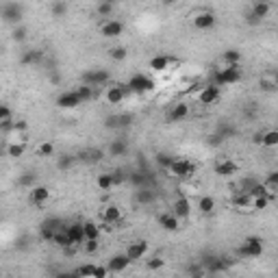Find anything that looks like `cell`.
Listing matches in <instances>:
<instances>
[{"label":"cell","mask_w":278,"mask_h":278,"mask_svg":"<svg viewBox=\"0 0 278 278\" xmlns=\"http://www.w3.org/2000/svg\"><path fill=\"white\" fill-rule=\"evenodd\" d=\"M24 152H26V144H24V141H20V144H11L9 148H7V155H9V157H13V159L22 157Z\"/></svg>","instance_id":"cell-43"},{"label":"cell","mask_w":278,"mask_h":278,"mask_svg":"<svg viewBox=\"0 0 278 278\" xmlns=\"http://www.w3.org/2000/svg\"><path fill=\"white\" fill-rule=\"evenodd\" d=\"M111 176H113V185L128 183V172H126V169H113Z\"/></svg>","instance_id":"cell-48"},{"label":"cell","mask_w":278,"mask_h":278,"mask_svg":"<svg viewBox=\"0 0 278 278\" xmlns=\"http://www.w3.org/2000/svg\"><path fill=\"white\" fill-rule=\"evenodd\" d=\"M130 124H133V115H130V113H115V115H109L105 120V126L107 128H113V130L128 128Z\"/></svg>","instance_id":"cell-14"},{"label":"cell","mask_w":278,"mask_h":278,"mask_svg":"<svg viewBox=\"0 0 278 278\" xmlns=\"http://www.w3.org/2000/svg\"><path fill=\"white\" fill-rule=\"evenodd\" d=\"M220 96H222V92H220L218 85H207V87H202L200 96H198V100H200V105L209 107V105H215V102L220 100Z\"/></svg>","instance_id":"cell-18"},{"label":"cell","mask_w":278,"mask_h":278,"mask_svg":"<svg viewBox=\"0 0 278 278\" xmlns=\"http://www.w3.org/2000/svg\"><path fill=\"white\" fill-rule=\"evenodd\" d=\"M272 200H274L272 196H259V198H252V211H263V209H268Z\"/></svg>","instance_id":"cell-39"},{"label":"cell","mask_w":278,"mask_h":278,"mask_svg":"<svg viewBox=\"0 0 278 278\" xmlns=\"http://www.w3.org/2000/svg\"><path fill=\"white\" fill-rule=\"evenodd\" d=\"M215 135L222 139H230L232 135H235V126H232L230 122H220L218 128H215Z\"/></svg>","instance_id":"cell-37"},{"label":"cell","mask_w":278,"mask_h":278,"mask_svg":"<svg viewBox=\"0 0 278 278\" xmlns=\"http://www.w3.org/2000/svg\"><path fill=\"white\" fill-rule=\"evenodd\" d=\"M0 18L7 22V24L18 26V24H22V18H24V7L20 2H7L0 9Z\"/></svg>","instance_id":"cell-7"},{"label":"cell","mask_w":278,"mask_h":278,"mask_svg":"<svg viewBox=\"0 0 278 278\" xmlns=\"http://www.w3.org/2000/svg\"><path fill=\"white\" fill-rule=\"evenodd\" d=\"M135 202L148 207V204L157 202V191L152 189V187H139V189L135 191Z\"/></svg>","instance_id":"cell-24"},{"label":"cell","mask_w":278,"mask_h":278,"mask_svg":"<svg viewBox=\"0 0 278 278\" xmlns=\"http://www.w3.org/2000/svg\"><path fill=\"white\" fill-rule=\"evenodd\" d=\"M109 56H111L113 61H124L128 56V50L124 48V46H115V48L109 50Z\"/></svg>","instance_id":"cell-47"},{"label":"cell","mask_w":278,"mask_h":278,"mask_svg":"<svg viewBox=\"0 0 278 278\" xmlns=\"http://www.w3.org/2000/svg\"><path fill=\"white\" fill-rule=\"evenodd\" d=\"M26 37H28V31H26V26H22V24L13 26V31H11V39H13V42L22 44V42H24Z\"/></svg>","instance_id":"cell-42"},{"label":"cell","mask_w":278,"mask_h":278,"mask_svg":"<svg viewBox=\"0 0 278 278\" xmlns=\"http://www.w3.org/2000/svg\"><path fill=\"white\" fill-rule=\"evenodd\" d=\"M96 11H98V15H100V18H109V15L113 13V4L105 2V0H100V2H98V7H96Z\"/></svg>","instance_id":"cell-49"},{"label":"cell","mask_w":278,"mask_h":278,"mask_svg":"<svg viewBox=\"0 0 278 278\" xmlns=\"http://www.w3.org/2000/svg\"><path fill=\"white\" fill-rule=\"evenodd\" d=\"M172 63H176V59H172V56H167V55H159V56H152L150 59V70L152 72H166Z\"/></svg>","instance_id":"cell-27"},{"label":"cell","mask_w":278,"mask_h":278,"mask_svg":"<svg viewBox=\"0 0 278 278\" xmlns=\"http://www.w3.org/2000/svg\"><path fill=\"white\" fill-rule=\"evenodd\" d=\"M50 198V189L46 185H33L31 189H28V202L35 204V207H42V204H46Z\"/></svg>","instance_id":"cell-12"},{"label":"cell","mask_w":278,"mask_h":278,"mask_svg":"<svg viewBox=\"0 0 278 278\" xmlns=\"http://www.w3.org/2000/svg\"><path fill=\"white\" fill-rule=\"evenodd\" d=\"M26 128H28V122L26 120H13V126H11L13 133H24Z\"/></svg>","instance_id":"cell-56"},{"label":"cell","mask_w":278,"mask_h":278,"mask_svg":"<svg viewBox=\"0 0 278 278\" xmlns=\"http://www.w3.org/2000/svg\"><path fill=\"white\" fill-rule=\"evenodd\" d=\"M263 250H265L263 239L257 237V235H250V237H246V239H243V243L239 246L237 254H239L241 259H257V257L263 254Z\"/></svg>","instance_id":"cell-2"},{"label":"cell","mask_w":278,"mask_h":278,"mask_svg":"<svg viewBox=\"0 0 278 278\" xmlns=\"http://www.w3.org/2000/svg\"><path fill=\"white\" fill-rule=\"evenodd\" d=\"M198 211L202 215H211L215 211V198L213 196H202L200 200H198Z\"/></svg>","instance_id":"cell-31"},{"label":"cell","mask_w":278,"mask_h":278,"mask_svg":"<svg viewBox=\"0 0 278 278\" xmlns=\"http://www.w3.org/2000/svg\"><path fill=\"white\" fill-rule=\"evenodd\" d=\"M128 87L126 83H113V85H107L105 89V100L109 102V105H120L128 98Z\"/></svg>","instance_id":"cell-8"},{"label":"cell","mask_w":278,"mask_h":278,"mask_svg":"<svg viewBox=\"0 0 278 278\" xmlns=\"http://www.w3.org/2000/svg\"><path fill=\"white\" fill-rule=\"evenodd\" d=\"M42 59H44V50L42 48H31V50H26V53H22L20 63L22 65H37V63H42Z\"/></svg>","instance_id":"cell-26"},{"label":"cell","mask_w":278,"mask_h":278,"mask_svg":"<svg viewBox=\"0 0 278 278\" xmlns=\"http://www.w3.org/2000/svg\"><path fill=\"white\" fill-rule=\"evenodd\" d=\"M102 159H105V152H102L100 148H87V150H81L76 155V161L87 163V166H96V163H100Z\"/></svg>","instance_id":"cell-19"},{"label":"cell","mask_w":278,"mask_h":278,"mask_svg":"<svg viewBox=\"0 0 278 278\" xmlns=\"http://www.w3.org/2000/svg\"><path fill=\"white\" fill-rule=\"evenodd\" d=\"M83 246H85V252L87 254H96L98 252V248H100V243H98V239H85Z\"/></svg>","instance_id":"cell-52"},{"label":"cell","mask_w":278,"mask_h":278,"mask_svg":"<svg viewBox=\"0 0 278 278\" xmlns=\"http://www.w3.org/2000/svg\"><path fill=\"white\" fill-rule=\"evenodd\" d=\"M33 185H37V174L35 172H24L18 176V187L22 189H31Z\"/></svg>","instance_id":"cell-35"},{"label":"cell","mask_w":278,"mask_h":278,"mask_svg":"<svg viewBox=\"0 0 278 278\" xmlns=\"http://www.w3.org/2000/svg\"><path fill=\"white\" fill-rule=\"evenodd\" d=\"M163 265H166V261H163L161 257H152V259L148 261V263H146V268H148V270L152 272V270H161Z\"/></svg>","instance_id":"cell-54"},{"label":"cell","mask_w":278,"mask_h":278,"mask_svg":"<svg viewBox=\"0 0 278 278\" xmlns=\"http://www.w3.org/2000/svg\"><path fill=\"white\" fill-rule=\"evenodd\" d=\"M187 115H189V105H187V102H178V105L172 107V111H169L167 120H169V122H183Z\"/></svg>","instance_id":"cell-29"},{"label":"cell","mask_w":278,"mask_h":278,"mask_svg":"<svg viewBox=\"0 0 278 278\" xmlns=\"http://www.w3.org/2000/svg\"><path fill=\"white\" fill-rule=\"evenodd\" d=\"M276 87H278V83H276L274 76L261 78V89H263V92H276Z\"/></svg>","instance_id":"cell-51"},{"label":"cell","mask_w":278,"mask_h":278,"mask_svg":"<svg viewBox=\"0 0 278 278\" xmlns=\"http://www.w3.org/2000/svg\"><path fill=\"white\" fill-rule=\"evenodd\" d=\"M100 33H102V37H107V39L120 37L124 33V22H120V20H105L100 24Z\"/></svg>","instance_id":"cell-13"},{"label":"cell","mask_w":278,"mask_h":278,"mask_svg":"<svg viewBox=\"0 0 278 278\" xmlns=\"http://www.w3.org/2000/svg\"><path fill=\"white\" fill-rule=\"evenodd\" d=\"M65 232L70 235V239L74 246H81V243L85 241V235H83V222H72V224H65L63 226Z\"/></svg>","instance_id":"cell-25"},{"label":"cell","mask_w":278,"mask_h":278,"mask_svg":"<svg viewBox=\"0 0 278 278\" xmlns=\"http://www.w3.org/2000/svg\"><path fill=\"white\" fill-rule=\"evenodd\" d=\"M196 163L191 161V159H185V157H174L172 159V163H169V167H167V172L172 174V176H176V178H189V176H194L196 174Z\"/></svg>","instance_id":"cell-1"},{"label":"cell","mask_w":278,"mask_h":278,"mask_svg":"<svg viewBox=\"0 0 278 278\" xmlns=\"http://www.w3.org/2000/svg\"><path fill=\"white\" fill-rule=\"evenodd\" d=\"M37 155L39 157H53L55 155V144L53 141H44V144H39V148H37Z\"/></svg>","instance_id":"cell-46"},{"label":"cell","mask_w":278,"mask_h":278,"mask_svg":"<svg viewBox=\"0 0 278 278\" xmlns=\"http://www.w3.org/2000/svg\"><path fill=\"white\" fill-rule=\"evenodd\" d=\"M105 2H109V4H113V7H115V4H117V0H105Z\"/></svg>","instance_id":"cell-60"},{"label":"cell","mask_w":278,"mask_h":278,"mask_svg":"<svg viewBox=\"0 0 278 278\" xmlns=\"http://www.w3.org/2000/svg\"><path fill=\"white\" fill-rule=\"evenodd\" d=\"M237 169H239V167H237V163H235V161H230V159H224V161L215 163V174H218V176H222V178L235 176Z\"/></svg>","instance_id":"cell-21"},{"label":"cell","mask_w":278,"mask_h":278,"mask_svg":"<svg viewBox=\"0 0 278 278\" xmlns=\"http://www.w3.org/2000/svg\"><path fill=\"white\" fill-rule=\"evenodd\" d=\"M111 272H109V268H98L96 265V272H94V278H105V276H109Z\"/></svg>","instance_id":"cell-57"},{"label":"cell","mask_w":278,"mask_h":278,"mask_svg":"<svg viewBox=\"0 0 278 278\" xmlns=\"http://www.w3.org/2000/svg\"><path fill=\"white\" fill-rule=\"evenodd\" d=\"M257 183H259V180H257V178H252V176L243 178L241 183H239V191H246V194H248V191H250V189H252V187L257 185Z\"/></svg>","instance_id":"cell-53"},{"label":"cell","mask_w":278,"mask_h":278,"mask_svg":"<svg viewBox=\"0 0 278 278\" xmlns=\"http://www.w3.org/2000/svg\"><path fill=\"white\" fill-rule=\"evenodd\" d=\"M172 155H167V152H157V157H155V161H157V166L161 167V169H167L169 167V163H172Z\"/></svg>","instance_id":"cell-45"},{"label":"cell","mask_w":278,"mask_h":278,"mask_svg":"<svg viewBox=\"0 0 278 278\" xmlns=\"http://www.w3.org/2000/svg\"><path fill=\"white\" fill-rule=\"evenodd\" d=\"M172 213L176 215L178 220H187V218L191 215V202L187 200L185 196L176 198V200H174V204H172Z\"/></svg>","instance_id":"cell-20"},{"label":"cell","mask_w":278,"mask_h":278,"mask_svg":"<svg viewBox=\"0 0 278 278\" xmlns=\"http://www.w3.org/2000/svg\"><path fill=\"white\" fill-rule=\"evenodd\" d=\"M215 22H218V18H215L213 11H202V13L194 15V28H198V31H211Z\"/></svg>","instance_id":"cell-16"},{"label":"cell","mask_w":278,"mask_h":278,"mask_svg":"<svg viewBox=\"0 0 278 278\" xmlns=\"http://www.w3.org/2000/svg\"><path fill=\"white\" fill-rule=\"evenodd\" d=\"M0 155H2V144H0Z\"/></svg>","instance_id":"cell-62"},{"label":"cell","mask_w":278,"mask_h":278,"mask_svg":"<svg viewBox=\"0 0 278 278\" xmlns=\"http://www.w3.org/2000/svg\"><path fill=\"white\" fill-rule=\"evenodd\" d=\"M63 226H65V222H63V220H59V218H48V220H44V222L39 224V237H42L44 241H53L55 232L61 230Z\"/></svg>","instance_id":"cell-9"},{"label":"cell","mask_w":278,"mask_h":278,"mask_svg":"<svg viewBox=\"0 0 278 278\" xmlns=\"http://www.w3.org/2000/svg\"><path fill=\"white\" fill-rule=\"evenodd\" d=\"M261 135H263V133H254V135H252V144L261 146Z\"/></svg>","instance_id":"cell-59"},{"label":"cell","mask_w":278,"mask_h":278,"mask_svg":"<svg viewBox=\"0 0 278 278\" xmlns=\"http://www.w3.org/2000/svg\"><path fill=\"white\" fill-rule=\"evenodd\" d=\"M146 252H148V241H144V239L130 241L126 246V250H124V254L130 259V263H137V261H141L146 257Z\"/></svg>","instance_id":"cell-11"},{"label":"cell","mask_w":278,"mask_h":278,"mask_svg":"<svg viewBox=\"0 0 278 278\" xmlns=\"http://www.w3.org/2000/svg\"><path fill=\"white\" fill-rule=\"evenodd\" d=\"M55 105L59 107V109H78V107L83 105V100H81V96L76 94V89H72V92H63V94L56 96Z\"/></svg>","instance_id":"cell-10"},{"label":"cell","mask_w":278,"mask_h":278,"mask_svg":"<svg viewBox=\"0 0 278 278\" xmlns=\"http://www.w3.org/2000/svg\"><path fill=\"white\" fill-rule=\"evenodd\" d=\"M241 81V67L239 65H226L213 74V85L226 87V85H235Z\"/></svg>","instance_id":"cell-4"},{"label":"cell","mask_w":278,"mask_h":278,"mask_svg":"<svg viewBox=\"0 0 278 278\" xmlns=\"http://www.w3.org/2000/svg\"><path fill=\"white\" fill-rule=\"evenodd\" d=\"M50 13H53V18H56V20L65 18V13H67V4L63 2V0H56V2H53V7H50Z\"/></svg>","instance_id":"cell-38"},{"label":"cell","mask_w":278,"mask_h":278,"mask_svg":"<svg viewBox=\"0 0 278 278\" xmlns=\"http://www.w3.org/2000/svg\"><path fill=\"white\" fill-rule=\"evenodd\" d=\"M270 11H272V4L268 2V0H257V2L252 4V9L246 13V22L250 26H257V24H261V22L268 18Z\"/></svg>","instance_id":"cell-6"},{"label":"cell","mask_w":278,"mask_h":278,"mask_svg":"<svg viewBox=\"0 0 278 278\" xmlns=\"http://www.w3.org/2000/svg\"><path fill=\"white\" fill-rule=\"evenodd\" d=\"M263 185H265V189H268L272 196L276 194V189H278V172L276 169H272V172L268 174V180H265Z\"/></svg>","instance_id":"cell-40"},{"label":"cell","mask_w":278,"mask_h":278,"mask_svg":"<svg viewBox=\"0 0 278 278\" xmlns=\"http://www.w3.org/2000/svg\"><path fill=\"white\" fill-rule=\"evenodd\" d=\"M261 146H265V148H276L278 146V130H265V133L261 135Z\"/></svg>","instance_id":"cell-36"},{"label":"cell","mask_w":278,"mask_h":278,"mask_svg":"<svg viewBox=\"0 0 278 278\" xmlns=\"http://www.w3.org/2000/svg\"><path fill=\"white\" fill-rule=\"evenodd\" d=\"M76 163V155H67V152H63V155L56 157V167L61 169V172H67L70 167H74Z\"/></svg>","instance_id":"cell-32"},{"label":"cell","mask_w":278,"mask_h":278,"mask_svg":"<svg viewBox=\"0 0 278 278\" xmlns=\"http://www.w3.org/2000/svg\"><path fill=\"white\" fill-rule=\"evenodd\" d=\"M222 61L226 65H239L241 63V53L237 48H228L222 53Z\"/></svg>","instance_id":"cell-33"},{"label":"cell","mask_w":278,"mask_h":278,"mask_svg":"<svg viewBox=\"0 0 278 278\" xmlns=\"http://www.w3.org/2000/svg\"><path fill=\"white\" fill-rule=\"evenodd\" d=\"M13 117V113H11V109L7 105H0V126H2V122H7Z\"/></svg>","instance_id":"cell-55"},{"label":"cell","mask_w":278,"mask_h":278,"mask_svg":"<svg viewBox=\"0 0 278 278\" xmlns=\"http://www.w3.org/2000/svg\"><path fill=\"white\" fill-rule=\"evenodd\" d=\"M126 87L130 94H137V96H144V94H150L152 89L157 87L155 81L148 76V74H141V72H137V74H133L126 81Z\"/></svg>","instance_id":"cell-3"},{"label":"cell","mask_w":278,"mask_h":278,"mask_svg":"<svg viewBox=\"0 0 278 278\" xmlns=\"http://www.w3.org/2000/svg\"><path fill=\"white\" fill-rule=\"evenodd\" d=\"M0 220H2V215H0Z\"/></svg>","instance_id":"cell-63"},{"label":"cell","mask_w":278,"mask_h":278,"mask_svg":"<svg viewBox=\"0 0 278 278\" xmlns=\"http://www.w3.org/2000/svg\"><path fill=\"white\" fill-rule=\"evenodd\" d=\"M102 222L105 224H120L122 222V209L115 207V204H109V207L102 209Z\"/></svg>","instance_id":"cell-23"},{"label":"cell","mask_w":278,"mask_h":278,"mask_svg":"<svg viewBox=\"0 0 278 278\" xmlns=\"http://www.w3.org/2000/svg\"><path fill=\"white\" fill-rule=\"evenodd\" d=\"M232 207L239 209V211H252V198L246 194V191H235V196H232Z\"/></svg>","instance_id":"cell-30"},{"label":"cell","mask_w":278,"mask_h":278,"mask_svg":"<svg viewBox=\"0 0 278 278\" xmlns=\"http://www.w3.org/2000/svg\"><path fill=\"white\" fill-rule=\"evenodd\" d=\"M96 185H98L102 191H109L113 187V176L111 174H100V176L96 178Z\"/></svg>","instance_id":"cell-44"},{"label":"cell","mask_w":278,"mask_h":278,"mask_svg":"<svg viewBox=\"0 0 278 278\" xmlns=\"http://www.w3.org/2000/svg\"><path fill=\"white\" fill-rule=\"evenodd\" d=\"M83 83L85 85H89V87H94V89H98V87H105V85H109L111 81V74H109V70H102V67H94V70H87V72H83Z\"/></svg>","instance_id":"cell-5"},{"label":"cell","mask_w":278,"mask_h":278,"mask_svg":"<svg viewBox=\"0 0 278 278\" xmlns=\"http://www.w3.org/2000/svg\"><path fill=\"white\" fill-rule=\"evenodd\" d=\"M128 183L139 189V187H152V174L148 169H135V172H128Z\"/></svg>","instance_id":"cell-15"},{"label":"cell","mask_w":278,"mask_h":278,"mask_svg":"<svg viewBox=\"0 0 278 278\" xmlns=\"http://www.w3.org/2000/svg\"><path fill=\"white\" fill-rule=\"evenodd\" d=\"M222 141H224V139H222V137H218V135H215V133L211 135V137H209V144H211V146H220V144H222Z\"/></svg>","instance_id":"cell-58"},{"label":"cell","mask_w":278,"mask_h":278,"mask_svg":"<svg viewBox=\"0 0 278 278\" xmlns=\"http://www.w3.org/2000/svg\"><path fill=\"white\" fill-rule=\"evenodd\" d=\"M163 2H166V4H172V2H174V0H163Z\"/></svg>","instance_id":"cell-61"},{"label":"cell","mask_w":278,"mask_h":278,"mask_svg":"<svg viewBox=\"0 0 278 278\" xmlns=\"http://www.w3.org/2000/svg\"><path fill=\"white\" fill-rule=\"evenodd\" d=\"M159 226H161V228L166 230V232H174V230H178L180 220H178L172 211H167V213H161V215H159Z\"/></svg>","instance_id":"cell-22"},{"label":"cell","mask_w":278,"mask_h":278,"mask_svg":"<svg viewBox=\"0 0 278 278\" xmlns=\"http://www.w3.org/2000/svg\"><path fill=\"white\" fill-rule=\"evenodd\" d=\"M76 94L78 96H81V100H83V105H85V102H89V100H92L94 98V87H89V85H78V87H76Z\"/></svg>","instance_id":"cell-41"},{"label":"cell","mask_w":278,"mask_h":278,"mask_svg":"<svg viewBox=\"0 0 278 278\" xmlns=\"http://www.w3.org/2000/svg\"><path fill=\"white\" fill-rule=\"evenodd\" d=\"M128 155V141L126 139H113L109 144V157L113 159H120V157H126Z\"/></svg>","instance_id":"cell-28"},{"label":"cell","mask_w":278,"mask_h":278,"mask_svg":"<svg viewBox=\"0 0 278 278\" xmlns=\"http://www.w3.org/2000/svg\"><path fill=\"white\" fill-rule=\"evenodd\" d=\"M83 235H85V239H98L100 226L96 222H92V220H87V222H83Z\"/></svg>","instance_id":"cell-34"},{"label":"cell","mask_w":278,"mask_h":278,"mask_svg":"<svg viewBox=\"0 0 278 278\" xmlns=\"http://www.w3.org/2000/svg\"><path fill=\"white\" fill-rule=\"evenodd\" d=\"M94 272H96V265L87 263V265H81L78 270L72 272V276H94Z\"/></svg>","instance_id":"cell-50"},{"label":"cell","mask_w":278,"mask_h":278,"mask_svg":"<svg viewBox=\"0 0 278 278\" xmlns=\"http://www.w3.org/2000/svg\"><path fill=\"white\" fill-rule=\"evenodd\" d=\"M128 265H130V259H128L124 252L113 254V257H111L109 261H107V268H109L111 274H122V272L126 270Z\"/></svg>","instance_id":"cell-17"}]
</instances>
